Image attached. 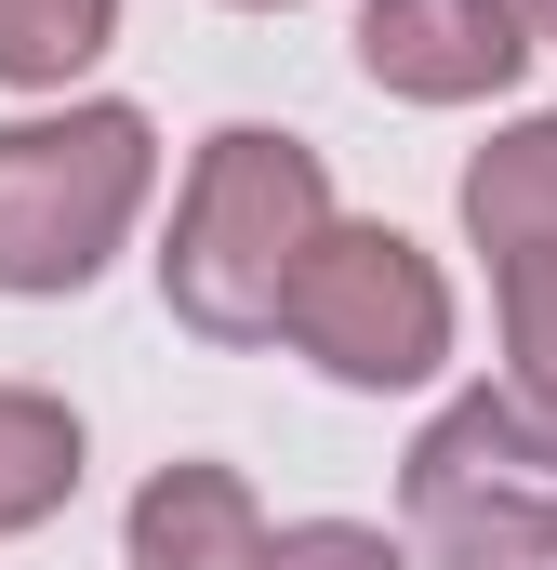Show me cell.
<instances>
[{
	"mask_svg": "<svg viewBox=\"0 0 557 570\" xmlns=\"http://www.w3.org/2000/svg\"><path fill=\"white\" fill-rule=\"evenodd\" d=\"M319 226H332V173H319V146L266 134V120L213 134L199 173H186L173 253H159L173 318L213 332V345H266V332H278V292H292V266H305Z\"/></svg>",
	"mask_w": 557,
	"mask_h": 570,
	"instance_id": "6da1fadb",
	"label": "cell"
},
{
	"mask_svg": "<svg viewBox=\"0 0 557 570\" xmlns=\"http://www.w3.org/2000/svg\"><path fill=\"white\" fill-rule=\"evenodd\" d=\"M399 504L438 570H557V412H531L518 385L451 399L412 438Z\"/></svg>",
	"mask_w": 557,
	"mask_h": 570,
	"instance_id": "7a4b0ae2",
	"label": "cell"
},
{
	"mask_svg": "<svg viewBox=\"0 0 557 570\" xmlns=\"http://www.w3.org/2000/svg\"><path fill=\"white\" fill-rule=\"evenodd\" d=\"M146 120L134 107H53L0 120V292H80L146 199Z\"/></svg>",
	"mask_w": 557,
	"mask_h": 570,
	"instance_id": "3957f363",
	"label": "cell"
},
{
	"mask_svg": "<svg viewBox=\"0 0 557 570\" xmlns=\"http://www.w3.org/2000/svg\"><path fill=\"white\" fill-rule=\"evenodd\" d=\"M278 332L332 385H424L451 358V279L424 266L399 226H319L292 292H278Z\"/></svg>",
	"mask_w": 557,
	"mask_h": 570,
	"instance_id": "277c9868",
	"label": "cell"
},
{
	"mask_svg": "<svg viewBox=\"0 0 557 570\" xmlns=\"http://www.w3.org/2000/svg\"><path fill=\"white\" fill-rule=\"evenodd\" d=\"M531 53L518 0H359V67L412 107H465V94H505Z\"/></svg>",
	"mask_w": 557,
	"mask_h": 570,
	"instance_id": "5b68a950",
	"label": "cell"
},
{
	"mask_svg": "<svg viewBox=\"0 0 557 570\" xmlns=\"http://www.w3.org/2000/svg\"><path fill=\"white\" fill-rule=\"evenodd\" d=\"M266 504L240 464H159L134 491V570H253Z\"/></svg>",
	"mask_w": 557,
	"mask_h": 570,
	"instance_id": "8992f818",
	"label": "cell"
},
{
	"mask_svg": "<svg viewBox=\"0 0 557 570\" xmlns=\"http://www.w3.org/2000/svg\"><path fill=\"white\" fill-rule=\"evenodd\" d=\"M465 226H478V253H557V120H518L505 146H478L465 159Z\"/></svg>",
	"mask_w": 557,
	"mask_h": 570,
	"instance_id": "52a82bcc",
	"label": "cell"
},
{
	"mask_svg": "<svg viewBox=\"0 0 557 570\" xmlns=\"http://www.w3.org/2000/svg\"><path fill=\"white\" fill-rule=\"evenodd\" d=\"M80 491V412L40 385H0V531H40Z\"/></svg>",
	"mask_w": 557,
	"mask_h": 570,
	"instance_id": "ba28073f",
	"label": "cell"
},
{
	"mask_svg": "<svg viewBox=\"0 0 557 570\" xmlns=\"http://www.w3.org/2000/svg\"><path fill=\"white\" fill-rule=\"evenodd\" d=\"M120 0H0V80L13 94H67L94 53H107Z\"/></svg>",
	"mask_w": 557,
	"mask_h": 570,
	"instance_id": "9c48e42d",
	"label": "cell"
},
{
	"mask_svg": "<svg viewBox=\"0 0 557 570\" xmlns=\"http://www.w3.org/2000/svg\"><path fill=\"white\" fill-rule=\"evenodd\" d=\"M505 358H518V399L557 412V253L505 266Z\"/></svg>",
	"mask_w": 557,
	"mask_h": 570,
	"instance_id": "30bf717a",
	"label": "cell"
},
{
	"mask_svg": "<svg viewBox=\"0 0 557 570\" xmlns=\"http://www.w3.org/2000/svg\"><path fill=\"white\" fill-rule=\"evenodd\" d=\"M253 570H412L385 531H359V518H305V531H266Z\"/></svg>",
	"mask_w": 557,
	"mask_h": 570,
	"instance_id": "8fae6325",
	"label": "cell"
},
{
	"mask_svg": "<svg viewBox=\"0 0 557 570\" xmlns=\"http://www.w3.org/2000/svg\"><path fill=\"white\" fill-rule=\"evenodd\" d=\"M518 27H531V40H557V0H518Z\"/></svg>",
	"mask_w": 557,
	"mask_h": 570,
	"instance_id": "7c38bea8",
	"label": "cell"
},
{
	"mask_svg": "<svg viewBox=\"0 0 557 570\" xmlns=\"http://www.w3.org/2000/svg\"><path fill=\"white\" fill-rule=\"evenodd\" d=\"M253 13H278V0H253Z\"/></svg>",
	"mask_w": 557,
	"mask_h": 570,
	"instance_id": "4fadbf2b",
	"label": "cell"
}]
</instances>
